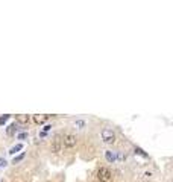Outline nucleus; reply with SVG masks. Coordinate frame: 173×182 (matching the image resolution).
Listing matches in <instances>:
<instances>
[{
    "label": "nucleus",
    "instance_id": "6e6552de",
    "mask_svg": "<svg viewBox=\"0 0 173 182\" xmlns=\"http://www.w3.org/2000/svg\"><path fill=\"white\" fill-rule=\"evenodd\" d=\"M15 131H17V124H15V123L9 124V126L6 127V135H14V134H15Z\"/></svg>",
    "mask_w": 173,
    "mask_h": 182
},
{
    "label": "nucleus",
    "instance_id": "4468645a",
    "mask_svg": "<svg viewBox=\"0 0 173 182\" xmlns=\"http://www.w3.org/2000/svg\"><path fill=\"white\" fill-rule=\"evenodd\" d=\"M8 166V162H6V159L5 158H0V168H5Z\"/></svg>",
    "mask_w": 173,
    "mask_h": 182
},
{
    "label": "nucleus",
    "instance_id": "9b49d317",
    "mask_svg": "<svg viewBox=\"0 0 173 182\" xmlns=\"http://www.w3.org/2000/svg\"><path fill=\"white\" fill-rule=\"evenodd\" d=\"M75 126L78 127V129H82V127L85 126V122H84V120H78V122L75 123Z\"/></svg>",
    "mask_w": 173,
    "mask_h": 182
},
{
    "label": "nucleus",
    "instance_id": "2eb2a0df",
    "mask_svg": "<svg viewBox=\"0 0 173 182\" xmlns=\"http://www.w3.org/2000/svg\"><path fill=\"white\" fill-rule=\"evenodd\" d=\"M18 138H20V140H24V138H27V134L24 132V134H20V135H18Z\"/></svg>",
    "mask_w": 173,
    "mask_h": 182
},
{
    "label": "nucleus",
    "instance_id": "0eeeda50",
    "mask_svg": "<svg viewBox=\"0 0 173 182\" xmlns=\"http://www.w3.org/2000/svg\"><path fill=\"white\" fill-rule=\"evenodd\" d=\"M17 122L21 123V124H27V123H29V115H23V114L17 115Z\"/></svg>",
    "mask_w": 173,
    "mask_h": 182
},
{
    "label": "nucleus",
    "instance_id": "1a4fd4ad",
    "mask_svg": "<svg viewBox=\"0 0 173 182\" xmlns=\"http://www.w3.org/2000/svg\"><path fill=\"white\" fill-rule=\"evenodd\" d=\"M21 149H23V144H17V146H14V147H11V150H9V155H14L15 152L21 150Z\"/></svg>",
    "mask_w": 173,
    "mask_h": 182
},
{
    "label": "nucleus",
    "instance_id": "f8f14e48",
    "mask_svg": "<svg viewBox=\"0 0 173 182\" xmlns=\"http://www.w3.org/2000/svg\"><path fill=\"white\" fill-rule=\"evenodd\" d=\"M9 117H11V115H8V114H6V115H3V117H0V126L5 124V123H6V120H8Z\"/></svg>",
    "mask_w": 173,
    "mask_h": 182
},
{
    "label": "nucleus",
    "instance_id": "ddd939ff",
    "mask_svg": "<svg viewBox=\"0 0 173 182\" xmlns=\"http://www.w3.org/2000/svg\"><path fill=\"white\" fill-rule=\"evenodd\" d=\"M24 158V153H20V155H18V156L17 158H14V164H17V162H20L21 159Z\"/></svg>",
    "mask_w": 173,
    "mask_h": 182
},
{
    "label": "nucleus",
    "instance_id": "f03ea898",
    "mask_svg": "<svg viewBox=\"0 0 173 182\" xmlns=\"http://www.w3.org/2000/svg\"><path fill=\"white\" fill-rule=\"evenodd\" d=\"M78 143V138H76V135L75 134H67V135H64V138H62V146L64 147H67V149H73L76 146Z\"/></svg>",
    "mask_w": 173,
    "mask_h": 182
},
{
    "label": "nucleus",
    "instance_id": "dca6fc26",
    "mask_svg": "<svg viewBox=\"0 0 173 182\" xmlns=\"http://www.w3.org/2000/svg\"><path fill=\"white\" fill-rule=\"evenodd\" d=\"M50 127H52L50 124H47V126H44V134H46V132H47V131H50Z\"/></svg>",
    "mask_w": 173,
    "mask_h": 182
},
{
    "label": "nucleus",
    "instance_id": "7ed1b4c3",
    "mask_svg": "<svg viewBox=\"0 0 173 182\" xmlns=\"http://www.w3.org/2000/svg\"><path fill=\"white\" fill-rule=\"evenodd\" d=\"M102 140L105 143H108V144H111V143L115 141V134L111 129H103L102 131Z\"/></svg>",
    "mask_w": 173,
    "mask_h": 182
},
{
    "label": "nucleus",
    "instance_id": "39448f33",
    "mask_svg": "<svg viewBox=\"0 0 173 182\" xmlns=\"http://www.w3.org/2000/svg\"><path fill=\"white\" fill-rule=\"evenodd\" d=\"M50 150H52V153H58V152L61 150V140H59V138H56V140L52 143Z\"/></svg>",
    "mask_w": 173,
    "mask_h": 182
},
{
    "label": "nucleus",
    "instance_id": "423d86ee",
    "mask_svg": "<svg viewBox=\"0 0 173 182\" xmlns=\"http://www.w3.org/2000/svg\"><path fill=\"white\" fill-rule=\"evenodd\" d=\"M47 118H49V115H40V114H35V115H33V120L38 123V124L44 123L46 120H47Z\"/></svg>",
    "mask_w": 173,
    "mask_h": 182
},
{
    "label": "nucleus",
    "instance_id": "f257e3e1",
    "mask_svg": "<svg viewBox=\"0 0 173 182\" xmlns=\"http://www.w3.org/2000/svg\"><path fill=\"white\" fill-rule=\"evenodd\" d=\"M96 178L100 182H109L112 179V173H111V170H109L108 167H100L97 170V176Z\"/></svg>",
    "mask_w": 173,
    "mask_h": 182
},
{
    "label": "nucleus",
    "instance_id": "20e7f679",
    "mask_svg": "<svg viewBox=\"0 0 173 182\" xmlns=\"http://www.w3.org/2000/svg\"><path fill=\"white\" fill-rule=\"evenodd\" d=\"M105 158H106L108 162H115V161H117V152L106 150V152H105Z\"/></svg>",
    "mask_w": 173,
    "mask_h": 182
},
{
    "label": "nucleus",
    "instance_id": "9d476101",
    "mask_svg": "<svg viewBox=\"0 0 173 182\" xmlns=\"http://www.w3.org/2000/svg\"><path fill=\"white\" fill-rule=\"evenodd\" d=\"M135 153H138L140 156H143V158H147V153H146L143 149H140V147H135Z\"/></svg>",
    "mask_w": 173,
    "mask_h": 182
}]
</instances>
